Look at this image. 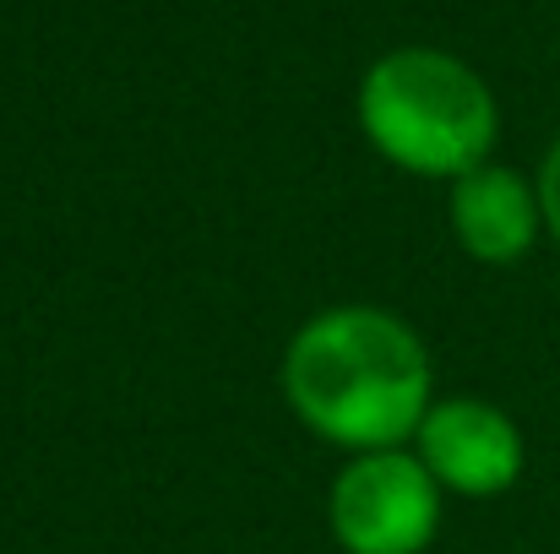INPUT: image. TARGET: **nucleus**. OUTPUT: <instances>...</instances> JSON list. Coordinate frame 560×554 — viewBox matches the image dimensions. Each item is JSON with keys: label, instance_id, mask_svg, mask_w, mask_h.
<instances>
[{"label": "nucleus", "instance_id": "2", "mask_svg": "<svg viewBox=\"0 0 560 554\" xmlns=\"http://www.w3.org/2000/svg\"><path fill=\"white\" fill-rule=\"evenodd\" d=\"M360 131L371 148L419 175V180H463L490 164L501 109L490 82L446 49H392L360 82Z\"/></svg>", "mask_w": 560, "mask_h": 554}, {"label": "nucleus", "instance_id": "3", "mask_svg": "<svg viewBox=\"0 0 560 554\" xmlns=\"http://www.w3.org/2000/svg\"><path fill=\"white\" fill-rule=\"evenodd\" d=\"M441 495L408 446L349 457L327 495L332 539L343 554H424L441 533Z\"/></svg>", "mask_w": 560, "mask_h": 554}, {"label": "nucleus", "instance_id": "1", "mask_svg": "<svg viewBox=\"0 0 560 554\" xmlns=\"http://www.w3.org/2000/svg\"><path fill=\"white\" fill-rule=\"evenodd\" d=\"M430 354L419 332L381 305H332L311 316L283 354L294 419L349 457L397 451L430 413Z\"/></svg>", "mask_w": 560, "mask_h": 554}, {"label": "nucleus", "instance_id": "4", "mask_svg": "<svg viewBox=\"0 0 560 554\" xmlns=\"http://www.w3.org/2000/svg\"><path fill=\"white\" fill-rule=\"evenodd\" d=\"M413 457L430 468V479L446 495L495 500L523 479L528 446L506 408H495L485 397H446V402H430V413L413 435Z\"/></svg>", "mask_w": 560, "mask_h": 554}, {"label": "nucleus", "instance_id": "5", "mask_svg": "<svg viewBox=\"0 0 560 554\" xmlns=\"http://www.w3.org/2000/svg\"><path fill=\"white\" fill-rule=\"evenodd\" d=\"M446 217L457 245L485 267H517L545 234L539 185L506 164H479L474 175L452 180Z\"/></svg>", "mask_w": 560, "mask_h": 554}, {"label": "nucleus", "instance_id": "6", "mask_svg": "<svg viewBox=\"0 0 560 554\" xmlns=\"http://www.w3.org/2000/svg\"><path fill=\"white\" fill-rule=\"evenodd\" d=\"M539 201H545V234L560 245V137H556V148L545 153V164H539Z\"/></svg>", "mask_w": 560, "mask_h": 554}]
</instances>
